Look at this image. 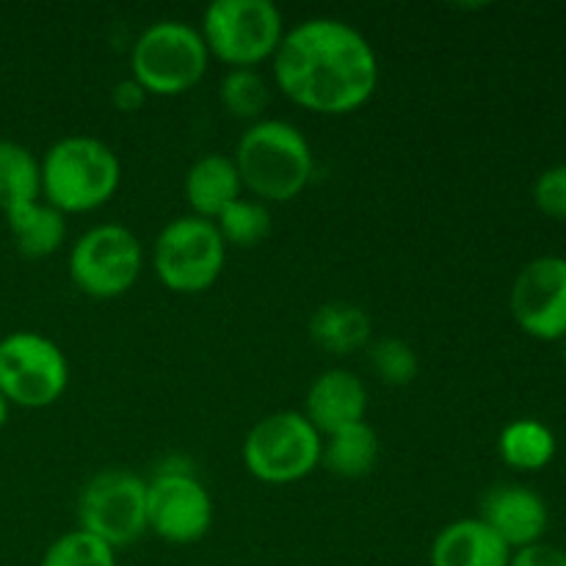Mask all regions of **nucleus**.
Returning <instances> with one entry per match:
<instances>
[{"instance_id": "20e7f679", "label": "nucleus", "mask_w": 566, "mask_h": 566, "mask_svg": "<svg viewBox=\"0 0 566 566\" xmlns=\"http://www.w3.org/2000/svg\"><path fill=\"white\" fill-rule=\"evenodd\" d=\"M208 44L199 28L182 20H158L138 33L130 53L133 77L147 94L175 97L188 92L208 72Z\"/></svg>"}, {"instance_id": "b1692460", "label": "nucleus", "mask_w": 566, "mask_h": 566, "mask_svg": "<svg viewBox=\"0 0 566 566\" xmlns=\"http://www.w3.org/2000/svg\"><path fill=\"white\" fill-rule=\"evenodd\" d=\"M39 566H116V553L97 536L77 528L70 534H61L44 551Z\"/></svg>"}, {"instance_id": "39448f33", "label": "nucleus", "mask_w": 566, "mask_h": 566, "mask_svg": "<svg viewBox=\"0 0 566 566\" xmlns=\"http://www.w3.org/2000/svg\"><path fill=\"white\" fill-rule=\"evenodd\" d=\"M208 53L232 70H254L260 61L274 59L285 20L271 0H213L202 14Z\"/></svg>"}, {"instance_id": "423d86ee", "label": "nucleus", "mask_w": 566, "mask_h": 566, "mask_svg": "<svg viewBox=\"0 0 566 566\" xmlns=\"http://www.w3.org/2000/svg\"><path fill=\"white\" fill-rule=\"evenodd\" d=\"M324 437L296 409L260 418L243 440V464L263 484H293L321 464Z\"/></svg>"}, {"instance_id": "6ab92c4d", "label": "nucleus", "mask_w": 566, "mask_h": 566, "mask_svg": "<svg viewBox=\"0 0 566 566\" xmlns=\"http://www.w3.org/2000/svg\"><path fill=\"white\" fill-rule=\"evenodd\" d=\"M379 462V437L365 420L326 434L321 464L340 479H363Z\"/></svg>"}, {"instance_id": "0eeeda50", "label": "nucleus", "mask_w": 566, "mask_h": 566, "mask_svg": "<svg viewBox=\"0 0 566 566\" xmlns=\"http://www.w3.org/2000/svg\"><path fill=\"white\" fill-rule=\"evenodd\" d=\"M227 243L213 221L180 216L158 232L153 243L155 276L175 293H202L224 271Z\"/></svg>"}, {"instance_id": "c85d7f7f", "label": "nucleus", "mask_w": 566, "mask_h": 566, "mask_svg": "<svg viewBox=\"0 0 566 566\" xmlns=\"http://www.w3.org/2000/svg\"><path fill=\"white\" fill-rule=\"evenodd\" d=\"M9 409H11V403L6 401V398H3V392H0V431H3L6 420H9Z\"/></svg>"}, {"instance_id": "aec40b11", "label": "nucleus", "mask_w": 566, "mask_h": 566, "mask_svg": "<svg viewBox=\"0 0 566 566\" xmlns=\"http://www.w3.org/2000/svg\"><path fill=\"white\" fill-rule=\"evenodd\" d=\"M497 453L509 468L536 473V470H545L556 457V434L551 426L536 418L512 420L497 437Z\"/></svg>"}, {"instance_id": "f257e3e1", "label": "nucleus", "mask_w": 566, "mask_h": 566, "mask_svg": "<svg viewBox=\"0 0 566 566\" xmlns=\"http://www.w3.org/2000/svg\"><path fill=\"white\" fill-rule=\"evenodd\" d=\"M271 61L282 94L313 114H352L379 86L374 44L335 17H310L285 28Z\"/></svg>"}, {"instance_id": "f8f14e48", "label": "nucleus", "mask_w": 566, "mask_h": 566, "mask_svg": "<svg viewBox=\"0 0 566 566\" xmlns=\"http://www.w3.org/2000/svg\"><path fill=\"white\" fill-rule=\"evenodd\" d=\"M514 321L536 340L566 337V258L542 254L523 265L509 296Z\"/></svg>"}, {"instance_id": "9b49d317", "label": "nucleus", "mask_w": 566, "mask_h": 566, "mask_svg": "<svg viewBox=\"0 0 566 566\" xmlns=\"http://www.w3.org/2000/svg\"><path fill=\"white\" fill-rule=\"evenodd\" d=\"M213 525V497L186 468H166L147 481V531L171 545L199 542Z\"/></svg>"}, {"instance_id": "393cba45", "label": "nucleus", "mask_w": 566, "mask_h": 566, "mask_svg": "<svg viewBox=\"0 0 566 566\" xmlns=\"http://www.w3.org/2000/svg\"><path fill=\"white\" fill-rule=\"evenodd\" d=\"M368 363L385 385L403 387L418 376V352L401 337H379L368 343Z\"/></svg>"}, {"instance_id": "5701e85b", "label": "nucleus", "mask_w": 566, "mask_h": 566, "mask_svg": "<svg viewBox=\"0 0 566 566\" xmlns=\"http://www.w3.org/2000/svg\"><path fill=\"white\" fill-rule=\"evenodd\" d=\"M219 97L230 116L258 122L269 105V83L258 70H230L221 77Z\"/></svg>"}, {"instance_id": "a878e982", "label": "nucleus", "mask_w": 566, "mask_h": 566, "mask_svg": "<svg viewBox=\"0 0 566 566\" xmlns=\"http://www.w3.org/2000/svg\"><path fill=\"white\" fill-rule=\"evenodd\" d=\"M534 202L551 219L566 221V164L551 166L536 177Z\"/></svg>"}, {"instance_id": "cd10ccee", "label": "nucleus", "mask_w": 566, "mask_h": 566, "mask_svg": "<svg viewBox=\"0 0 566 566\" xmlns=\"http://www.w3.org/2000/svg\"><path fill=\"white\" fill-rule=\"evenodd\" d=\"M147 97L149 94L144 92V86L133 75L122 77L114 86V92H111V103H114V108L122 111V114H136L138 108H144Z\"/></svg>"}, {"instance_id": "f03ea898", "label": "nucleus", "mask_w": 566, "mask_h": 566, "mask_svg": "<svg viewBox=\"0 0 566 566\" xmlns=\"http://www.w3.org/2000/svg\"><path fill=\"white\" fill-rule=\"evenodd\" d=\"M243 188L260 202H291L310 186L313 147L293 122L258 119L241 133L232 155Z\"/></svg>"}, {"instance_id": "c756f323", "label": "nucleus", "mask_w": 566, "mask_h": 566, "mask_svg": "<svg viewBox=\"0 0 566 566\" xmlns=\"http://www.w3.org/2000/svg\"><path fill=\"white\" fill-rule=\"evenodd\" d=\"M562 354H564V363H566V337L562 340Z\"/></svg>"}, {"instance_id": "ddd939ff", "label": "nucleus", "mask_w": 566, "mask_h": 566, "mask_svg": "<svg viewBox=\"0 0 566 566\" xmlns=\"http://www.w3.org/2000/svg\"><path fill=\"white\" fill-rule=\"evenodd\" d=\"M479 520L490 525L514 553L542 542L551 512L539 492L523 484H495L481 495Z\"/></svg>"}, {"instance_id": "412c9836", "label": "nucleus", "mask_w": 566, "mask_h": 566, "mask_svg": "<svg viewBox=\"0 0 566 566\" xmlns=\"http://www.w3.org/2000/svg\"><path fill=\"white\" fill-rule=\"evenodd\" d=\"M42 197V169L36 155L22 144L0 138V210L20 208Z\"/></svg>"}, {"instance_id": "9d476101", "label": "nucleus", "mask_w": 566, "mask_h": 566, "mask_svg": "<svg viewBox=\"0 0 566 566\" xmlns=\"http://www.w3.org/2000/svg\"><path fill=\"white\" fill-rule=\"evenodd\" d=\"M70 280L92 298H116L136 285L144 249L136 232L122 224H97L70 249Z\"/></svg>"}, {"instance_id": "f3484780", "label": "nucleus", "mask_w": 566, "mask_h": 566, "mask_svg": "<svg viewBox=\"0 0 566 566\" xmlns=\"http://www.w3.org/2000/svg\"><path fill=\"white\" fill-rule=\"evenodd\" d=\"M374 321L359 304L329 302L321 304L310 318V340L326 354H354L370 343Z\"/></svg>"}, {"instance_id": "4468645a", "label": "nucleus", "mask_w": 566, "mask_h": 566, "mask_svg": "<svg viewBox=\"0 0 566 566\" xmlns=\"http://www.w3.org/2000/svg\"><path fill=\"white\" fill-rule=\"evenodd\" d=\"M368 412V387L354 370L329 368L318 374L304 396V418L321 437L359 423Z\"/></svg>"}, {"instance_id": "dca6fc26", "label": "nucleus", "mask_w": 566, "mask_h": 566, "mask_svg": "<svg viewBox=\"0 0 566 566\" xmlns=\"http://www.w3.org/2000/svg\"><path fill=\"white\" fill-rule=\"evenodd\" d=\"M182 191L191 216L216 221L235 199H241L243 182L230 155L208 153L188 166Z\"/></svg>"}, {"instance_id": "7ed1b4c3", "label": "nucleus", "mask_w": 566, "mask_h": 566, "mask_svg": "<svg viewBox=\"0 0 566 566\" xmlns=\"http://www.w3.org/2000/svg\"><path fill=\"white\" fill-rule=\"evenodd\" d=\"M42 197L61 213H88L108 202L122 180L119 155L94 136H64L39 160Z\"/></svg>"}, {"instance_id": "bb28decb", "label": "nucleus", "mask_w": 566, "mask_h": 566, "mask_svg": "<svg viewBox=\"0 0 566 566\" xmlns=\"http://www.w3.org/2000/svg\"><path fill=\"white\" fill-rule=\"evenodd\" d=\"M509 566H566V553L556 545L536 542V545L523 547V551H514Z\"/></svg>"}, {"instance_id": "4be33fe9", "label": "nucleus", "mask_w": 566, "mask_h": 566, "mask_svg": "<svg viewBox=\"0 0 566 566\" xmlns=\"http://www.w3.org/2000/svg\"><path fill=\"white\" fill-rule=\"evenodd\" d=\"M227 247H258L271 232V213L260 199H235L219 219L213 221Z\"/></svg>"}, {"instance_id": "a211bd4d", "label": "nucleus", "mask_w": 566, "mask_h": 566, "mask_svg": "<svg viewBox=\"0 0 566 566\" xmlns=\"http://www.w3.org/2000/svg\"><path fill=\"white\" fill-rule=\"evenodd\" d=\"M14 247L22 258L42 260L61 249L66 238V216L48 202H28L6 213Z\"/></svg>"}, {"instance_id": "1a4fd4ad", "label": "nucleus", "mask_w": 566, "mask_h": 566, "mask_svg": "<svg viewBox=\"0 0 566 566\" xmlns=\"http://www.w3.org/2000/svg\"><path fill=\"white\" fill-rule=\"evenodd\" d=\"M81 531L108 547H127L147 534V481L130 470H103L77 495Z\"/></svg>"}, {"instance_id": "6e6552de", "label": "nucleus", "mask_w": 566, "mask_h": 566, "mask_svg": "<svg viewBox=\"0 0 566 566\" xmlns=\"http://www.w3.org/2000/svg\"><path fill=\"white\" fill-rule=\"evenodd\" d=\"M70 385L61 346L39 332H11L0 340V392L22 409L53 407Z\"/></svg>"}, {"instance_id": "2eb2a0df", "label": "nucleus", "mask_w": 566, "mask_h": 566, "mask_svg": "<svg viewBox=\"0 0 566 566\" xmlns=\"http://www.w3.org/2000/svg\"><path fill=\"white\" fill-rule=\"evenodd\" d=\"M512 547L479 517L446 525L429 551L431 566H509Z\"/></svg>"}]
</instances>
